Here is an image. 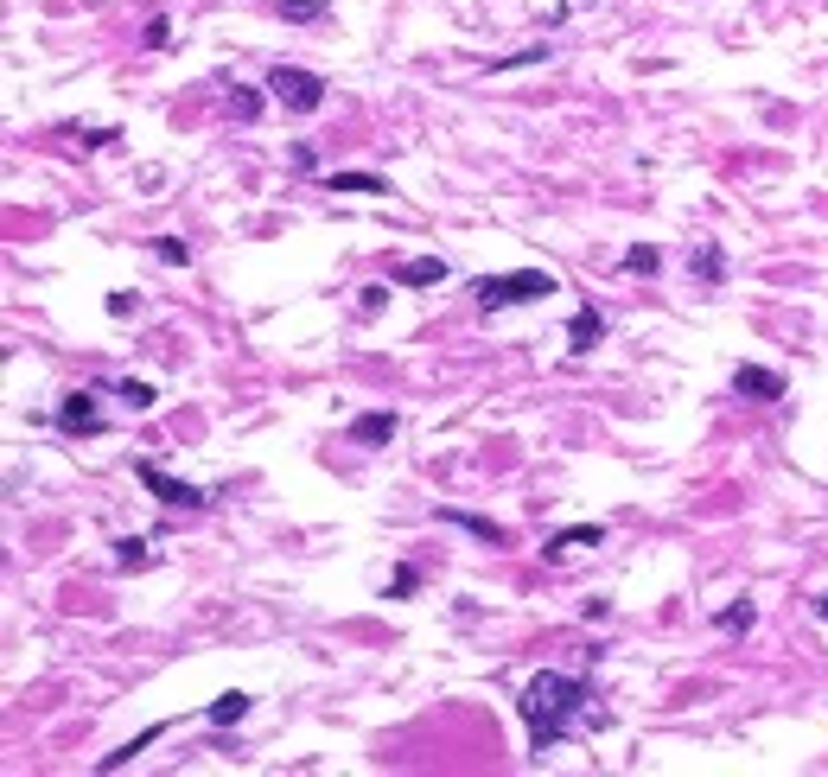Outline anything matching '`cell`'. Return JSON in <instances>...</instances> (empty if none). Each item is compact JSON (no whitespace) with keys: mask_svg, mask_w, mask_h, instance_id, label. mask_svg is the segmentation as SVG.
Here are the masks:
<instances>
[{"mask_svg":"<svg viewBox=\"0 0 828 777\" xmlns=\"http://www.w3.org/2000/svg\"><path fill=\"white\" fill-rule=\"evenodd\" d=\"M325 0H281V20H319Z\"/></svg>","mask_w":828,"mask_h":777,"instance_id":"ffe728a7","label":"cell"},{"mask_svg":"<svg viewBox=\"0 0 828 777\" xmlns=\"http://www.w3.org/2000/svg\"><path fill=\"white\" fill-rule=\"evenodd\" d=\"M688 268H695V274H701V281H727V255H720L714 243H701L695 255H688Z\"/></svg>","mask_w":828,"mask_h":777,"instance_id":"5bb4252c","label":"cell"},{"mask_svg":"<svg viewBox=\"0 0 828 777\" xmlns=\"http://www.w3.org/2000/svg\"><path fill=\"white\" fill-rule=\"evenodd\" d=\"M414 586H421V574H414V567H395V586H389V593L402 599V593H414Z\"/></svg>","mask_w":828,"mask_h":777,"instance_id":"cb8c5ba5","label":"cell"},{"mask_svg":"<svg viewBox=\"0 0 828 777\" xmlns=\"http://www.w3.org/2000/svg\"><path fill=\"white\" fill-rule=\"evenodd\" d=\"M147 45L166 51V45H172V26H166V20H147Z\"/></svg>","mask_w":828,"mask_h":777,"instance_id":"603a6c76","label":"cell"},{"mask_svg":"<svg viewBox=\"0 0 828 777\" xmlns=\"http://www.w3.org/2000/svg\"><path fill=\"white\" fill-rule=\"evenodd\" d=\"M440 516H446V523H459V529H472L478 542H491V548H504V542H510V529H504V523H491V516H465V510H440Z\"/></svg>","mask_w":828,"mask_h":777,"instance_id":"8fae6325","label":"cell"},{"mask_svg":"<svg viewBox=\"0 0 828 777\" xmlns=\"http://www.w3.org/2000/svg\"><path fill=\"white\" fill-rule=\"evenodd\" d=\"M351 440H357V446H389V440H395V414H389V408L357 414V421H351Z\"/></svg>","mask_w":828,"mask_h":777,"instance_id":"9c48e42d","label":"cell"},{"mask_svg":"<svg viewBox=\"0 0 828 777\" xmlns=\"http://www.w3.org/2000/svg\"><path fill=\"white\" fill-rule=\"evenodd\" d=\"M134 478H141V485H147L153 497H160L166 510H192V516H198V510H211V497H204L198 485H179V478H172L166 465H153V459H141V465H134Z\"/></svg>","mask_w":828,"mask_h":777,"instance_id":"277c9868","label":"cell"},{"mask_svg":"<svg viewBox=\"0 0 828 777\" xmlns=\"http://www.w3.org/2000/svg\"><path fill=\"white\" fill-rule=\"evenodd\" d=\"M115 395H122V408H134V414H147L153 402H160V389H153V383H134V376H128V383H115Z\"/></svg>","mask_w":828,"mask_h":777,"instance_id":"9a60e30c","label":"cell"},{"mask_svg":"<svg viewBox=\"0 0 828 777\" xmlns=\"http://www.w3.org/2000/svg\"><path fill=\"white\" fill-rule=\"evenodd\" d=\"M115 548H122V555H115L122 567H147V542H141V535H134V542H115Z\"/></svg>","mask_w":828,"mask_h":777,"instance_id":"7402d4cb","label":"cell"},{"mask_svg":"<svg viewBox=\"0 0 828 777\" xmlns=\"http://www.w3.org/2000/svg\"><path fill=\"white\" fill-rule=\"evenodd\" d=\"M243 714H249V695H243V688H236V695H217L211 707H204V720H211V727H236Z\"/></svg>","mask_w":828,"mask_h":777,"instance_id":"4fadbf2b","label":"cell"},{"mask_svg":"<svg viewBox=\"0 0 828 777\" xmlns=\"http://www.w3.org/2000/svg\"><path fill=\"white\" fill-rule=\"evenodd\" d=\"M657 262H663V255L650 249V243H637V249H625V274H657Z\"/></svg>","mask_w":828,"mask_h":777,"instance_id":"e0dca14e","label":"cell"},{"mask_svg":"<svg viewBox=\"0 0 828 777\" xmlns=\"http://www.w3.org/2000/svg\"><path fill=\"white\" fill-rule=\"evenodd\" d=\"M567 338H574V344H567V351H574V357H586V351H593L599 338H606V313H599V306H580V313L567 319Z\"/></svg>","mask_w":828,"mask_h":777,"instance_id":"52a82bcc","label":"cell"},{"mask_svg":"<svg viewBox=\"0 0 828 777\" xmlns=\"http://www.w3.org/2000/svg\"><path fill=\"white\" fill-rule=\"evenodd\" d=\"M523 727H529V746L536 752H555L561 739H574L586 727H599V707H593V688L580 676H561V669H542V676L523 682Z\"/></svg>","mask_w":828,"mask_h":777,"instance_id":"6da1fadb","label":"cell"},{"mask_svg":"<svg viewBox=\"0 0 828 777\" xmlns=\"http://www.w3.org/2000/svg\"><path fill=\"white\" fill-rule=\"evenodd\" d=\"M548 293H561V281H555L548 268H516V274H485V281H472V300L485 306V313H504V306L548 300Z\"/></svg>","mask_w":828,"mask_h":777,"instance_id":"7a4b0ae2","label":"cell"},{"mask_svg":"<svg viewBox=\"0 0 828 777\" xmlns=\"http://www.w3.org/2000/svg\"><path fill=\"white\" fill-rule=\"evenodd\" d=\"M733 389L752 395V402H778V395H784V376L765 370V364H739V370H733Z\"/></svg>","mask_w":828,"mask_h":777,"instance_id":"8992f818","label":"cell"},{"mask_svg":"<svg viewBox=\"0 0 828 777\" xmlns=\"http://www.w3.org/2000/svg\"><path fill=\"white\" fill-rule=\"evenodd\" d=\"M816 618H828V593H822V599H816Z\"/></svg>","mask_w":828,"mask_h":777,"instance_id":"d4e9b609","label":"cell"},{"mask_svg":"<svg viewBox=\"0 0 828 777\" xmlns=\"http://www.w3.org/2000/svg\"><path fill=\"white\" fill-rule=\"evenodd\" d=\"M153 255H160L166 268H185V262H192V249H185L179 236H153Z\"/></svg>","mask_w":828,"mask_h":777,"instance_id":"2e32d148","label":"cell"},{"mask_svg":"<svg viewBox=\"0 0 828 777\" xmlns=\"http://www.w3.org/2000/svg\"><path fill=\"white\" fill-rule=\"evenodd\" d=\"M383 306H389V287H364V300H357V313H364V319H376V313H383Z\"/></svg>","mask_w":828,"mask_h":777,"instance_id":"44dd1931","label":"cell"},{"mask_svg":"<svg viewBox=\"0 0 828 777\" xmlns=\"http://www.w3.org/2000/svg\"><path fill=\"white\" fill-rule=\"evenodd\" d=\"M714 625H720V631H752V606L739 599V606H727V612L714 618Z\"/></svg>","mask_w":828,"mask_h":777,"instance_id":"d6986e66","label":"cell"},{"mask_svg":"<svg viewBox=\"0 0 828 777\" xmlns=\"http://www.w3.org/2000/svg\"><path fill=\"white\" fill-rule=\"evenodd\" d=\"M268 90L293 115H319L325 109V77L319 71H300V64H274V71H268Z\"/></svg>","mask_w":828,"mask_h":777,"instance_id":"3957f363","label":"cell"},{"mask_svg":"<svg viewBox=\"0 0 828 777\" xmlns=\"http://www.w3.org/2000/svg\"><path fill=\"white\" fill-rule=\"evenodd\" d=\"M599 542H606V529H599V523H574V529H561L555 542H548V561L574 555V548H599Z\"/></svg>","mask_w":828,"mask_h":777,"instance_id":"30bf717a","label":"cell"},{"mask_svg":"<svg viewBox=\"0 0 828 777\" xmlns=\"http://www.w3.org/2000/svg\"><path fill=\"white\" fill-rule=\"evenodd\" d=\"M434 281H446L440 255H408V262H395V287H434Z\"/></svg>","mask_w":828,"mask_h":777,"instance_id":"ba28073f","label":"cell"},{"mask_svg":"<svg viewBox=\"0 0 828 777\" xmlns=\"http://www.w3.org/2000/svg\"><path fill=\"white\" fill-rule=\"evenodd\" d=\"M230 109L243 115V122H255V115H262V96H255V90H243V83H236V90H230Z\"/></svg>","mask_w":828,"mask_h":777,"instance_id":"ac0fdd59","label":"cell"},{"mask_svg":"<svg viewBox=\"0 0 828 777\" xmlns=\"http://www.w3.org/2000/svg\"><path fill=\"white\" fill-rule=\"evenodd\" d=\"M325 192H364V198H383L389 179H376V172H332L325 179Z\"/></svg>","mask_w":828,"mask_h":777,"instance_id":"7c38bea8","label":"cell"},{"mask_svg":"<svg viewBox=\"0 0 828 777\" xmlns=\"http://www.w3.org/2000/svg\"><path fill=\"white\" fill-rule=\"evenodd\" d=\"M58 434H71V440H83V434H102L96 389H71V395H64V408H58Z\"/></svg>","mask_w":828,"mask_h":777,"instance_id":"5b68a950","label":"cell"}]
</instances>
